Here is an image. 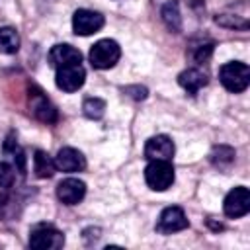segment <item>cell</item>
<instances>
[{
  "label": "cell",
  "instance_id": "6",
  "mask_svg": "<svg viewBox=\"0 0 250 250\" xmlns=\"http://www.w3.org/2000/svg\"><path fill=\"white\" fill-rule=\"evenodd\" d=\"M104 23H105L104 16L100 12H94V10L82 8V10H76L72 16V31L76 35H82V37L100 31L104 27Z\"/></svg>",
  "mask_w": 250,
  "mask_h": 250
},
{
  "label": "cell",
  "instance_id": "8",
  "mask_svg": "<svg viewBox=\"0 0 250 250\" xmlns=\"http://www.w3.org/2000/svg\"><path fill=\"white\" fill-rule=\"evenodd\" d=\"M188 227H189V221H188L184 209L176 207V205L162 209V213H160V217L156 221V230L160 234H172V232L184 230Z\"/></svg>",
  "mask_w": 250,
  "mask_h": 250
},
{
  "label": "cell",
  "instance_id": "12",
  "mask_svg": "<svg viewBox=\"0 0 250 250\" xmlns=\"http://www.w3.org/2000/svg\"><path fill=\"white\" fill-rule=\"evenodd\" d=\"M55 166L61 172H80L86 168V158L78 148L62 146L55 156Z\"/></svg>",
  "mask_w": 250,
  "mask_h": 250
},
{
  "label": "cell",
  "instance_id": "7",
  "mask_svg": "<svg viewBox=\"0 0 250 250\" xmlns=\"http://www.w3.org/2000/svg\"><path fill=\"white\" fill-rule=\"evenodd\" d=\"M84 80H86V70H84L82 64H68V66L57 68L55 84L62 92H76V90H80L84 86Z\"/></svg>",
  "mask_w": 250,
  "mask_h": 250
},
{
  "label": "cell",
  "instance_id": "18",
  "mask_svg": "<svg viewBox=\"0 0 250 250\" xmlns=\"http://www.w3.org/2000/svg\"><path fill=\"white\" fill-rule=\"evenodd\" d=\"M20 49V33L14 27H0V53L12 55Z\"/></svg>",
  "mask_w": 250,
  "mask_h": 250
},
{
  "label": "cell",
  "instance_id": "3",
  "mask_svg": "<svg viewBox=\"0 0 250 250\" xmlns=\"http://www.w3.org/2000/svg\"><path fill=\"white\" fill-rule=\"evenodd\" d=\"M119 57H121V47L113 39H100L98 43L92 45L90 55H88L92 66L98 70H105V68L115 66Z\"/></svg>",
  "mask_w": 250,
  "mask_h": 250
},
{
  "label": "cell",
  "instance_id": "1",
  "mask_svg": "<svg viewBox=\"0 0 250 250\" xmlns=\"http://www.w3.org/2000/svg\"><path fill=\"white\" fill-rule=\"evenodd\" d=\"M219 80L232 94L244 92L250 84V66L240 61H230L219 68Z\"/></svg>",
  "mask_w": 250,
  "mask_h": 250
},
{
  "label": "cell",
  "instance_id": "20",
  "mask_svg": "<svg viewBox=\"0 0 250 250\" xmlns=\"http://www.w3.org/2000/svg\"><path fill=\"white\" fill-rule=\"evenodd\" d=\"M14 180H16V172H14V166L8 164V162H0V188H12L14 186Z\"/></svg>",
  "mask_w": 250,
  "mask_h": 250
},
{
  "label": "cell",
  "instance_id": "11",
  "mask_svg": "<svg viewBox=\"0 0 250 250\" xmlns=\"http://www.w3.org/2000/svg\"><path fill=\"white\" fill-rule=\"evenodd\" d=\"M29 111L35 119L43 121V123H55L57 121V107L43 96V92L35 90L29 94Z\"/></svg>",
  "mask_w": 250,
  "mask_h": 250
},
{
  "label": "cell",
  "instance_id": "4",
  "mask_svg": "<svg viewBox=\"0 0 250 250\" xmlns=\"http://www.w3.org/2000/svg\"><path fill=\"white\" fill-rule=\"evenodd\" d=\"M29 246L35 250H59L64 246V234L53 225H37L29 232Z\"/></svg>",
  "mask_w": 250,
  "mask_h": 250
},
{
  "label": "cell",
  "instance_id": "21",
  "mask_svg": "<svg viewBox=\"0 0 250 250\" xmlns=\"http://www.w3.org/2000/svg\"><path fill=\"white\" fill-rule=\"evenodd\" d=\"M215 21H217L219 25H225V27H238V29H246V27H248V21H246V20H238V18L227 16V14L217 16Z\"/></svg>",
  "mask_w": 250,
  "mask_h": 250
},
{
  "label": "cell",
  "instance_id": "22",
  "mask_svg": "<svg viewBox=\"0 0 250 250\" xmlns=\"http://www.w3.org/2000/svg\"><path fill=\"white\" fill-rule=\"evenodd\" d=\"M211 53H213V45H211V43L199 45V47L195 49V53H193V59H195L197 62H205V61L211 57Z\"/></svg>",
  "mask_w": 250,
  "mask_h": 250
},
{
  "label": "cell",
  "instance_id": "15",
  "mask_svg": "<svg viewBox=\"0 0 250 250\" xmlns=\"http://www.w3.org/2000/svg\"><path fill=\"white\" fill-rule=\"evenodd\" d=\"M234 158H236V152L232 146L229 145H219V146H213L211 154H209V160L215 168L219 170H229L232 164H234Z\"/></svg>",
  "mask_w": 250,
  "mask_h": 250
},
{
  "label": "cell",
  "instance_id": "5",
  "mask_svg": "<svg viewBox=\"0 0 250 250\" xmlns=\"http://www.w3.org/2000/svg\"><path fill=\"white\" fill-rule=\"evenodd\" d=\"M223 211L230 219H238V217L248 215V211H250V191H248V188H244V186L232 188L225 195Z\"/></svg>",
  "mask_w": 250,
  "mask_h": 250
},
{
  "label": "cell",
  "instance_id": "14",
  "mask_svg": "<svg viewBox=\"0 0 250 250\" xmlns=\"http://www.w3.org/2000/svg\"><path fill=\"white\" fill-rule=\"evenodd\" d=\"M178 84L191 96H195L205 84H207V74L197 70V68H188L184 72H180L178 76Z\"/></svg>",
  "mask_w": 250,
  "mask_h": 250
},
{
  "label": "cell",
  "instance_id": "17",
  "mask_svg": "<svg viewBox=\"0 0 250 250\" xmlns=\"http://www.w3.org/2000/svg\"><path fill=\"white\" fill-rule=\"evenodd\" d=\"M55 158H51L45 150H35L33 156V172L37 178H51L55 174Z\"/></svg>",
  "mask_w": 250,
  "mask_h": 250
},
{
  "label": "cell",
  "instance_id": "19",
  "mask_svg": "<svg viewBox=\"0 0 250 250\" xmlns=\"http://www.w3.org/2000/svg\"><path fill=\"white\" fill-rule=\"evenodd\" d=\"M82 111L88 119H102L105 113V102L102 98H86L82 104Z\"/></svg>",
  "mask_w": 250,
  "mask_h": 250
},
{
  "label": "cell",
  "instance_id": "13",
  "mask_svg": "<svg viewBox=\"0 0 250 250\" xmlns=\"http://www.w3.org/2000/svg\"><path fill=\"white\" fill-rule=\"evenodd\" d=\"M49 62L55 68L68 66V64H80L82 62V53L76 47L68 45V43H59L49 51Z\"/></svg>",
  "mask_w": 250,
  "mask_h": 250
},
{
  "label": "cell",
  "instance_id": "2",
  "mask_svg": "<svg viewBox=\"0 0 250 250\" xmlns=\"http://www.w3.org/2000/svg\"><path fill=\"white\" fill-rule=\"evenodd\" d=\"M176 180L170 160H150L145 168V182L152 191H166Z\"/></svg>",
  "mask_w": 250,
  "mask_h": 250
},
{
  "label": "cell",
  "instance_id": "10",
  "mask_svg": "<svg viewBox=\"0 0 250 250\" xmlns=\"http://www.w3.org/2000/svg\"><path fill=\"white\" fill-rule=\"evenodd\" d=\"M86 195V184L78 178H66L57 186V197L64 205H76Z\"/></svg>",
  "mask_w": 250,
  "mask_h": 250
},
{
  "label": "cell",
  "instance_id": "9",
  "mask_svg": "<svg viewBox=\"0 0 250 250\" xmlns=\"http://www.w3.org/2000/svg\"><path fill=\"white\" fill-rule=\"evenodd\" d=\"M174 150V141L168 135L150 137L145 145V156L148 160H172Z\"/></svg>",
  "mask_w": 250,
  "mask_h": 250
},
{
  "label": "cell",
  "instance_id": "23",
  "mask_svg": "<svg viewBox=\"0 0 250 250\" xmlns=\"http://www.w3.org/2000/svg\"><path fill=\"white\" fill-rule=\"evenodd\" d=\"M123 92L127 94V96H131L133 100H145L146 98V94H148V90L145 88V86H127V88H123Z\"/></svg>",
  "mask_w": 250,
  "mask_h": 250
},
{
  "label": "cell",
  "instance_id": "16",
  "mask_svg": "<svg viewBox=\"0 0 250 250\" xmlns=\"http://www.w3.org/2000/svg\"><path fill=\"white\" fill-rule=\"evenodd\" d=\"M160 16H162L164 25H166L170 31L178 33V31L182 29V14H180V4H178V0L166 2V4L162 6V10H160Z\"/></svg>",
  "mask_w": 250,
  "mask_h": 250
},
{
  "label": "cell",
  "instance_id": "24",
  "mask_svg": "<svg viewBox=\"0 0 250 250\" xmlns=\"http://www.w3.org/2000/svg\"><path fill=\"white\" fill-rule=\"evenodd\" d=\"M6 203H8V189L6 188H0V209L6 207Z\"/></svg>",
  "mask_w": 250,
  "mask_h": 250
}]
</instances>
